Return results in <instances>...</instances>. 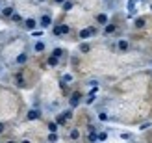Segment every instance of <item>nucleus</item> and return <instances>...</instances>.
Returning <instances> with one entry per match:
<instances>
[{
  "mask_svg": "<svg viewBox=\"0 0 152 143\" xmlns=\"http://www.w3.org/2000/svg\"><path fill=\"white\" fill-rule=\"evenodd\" d=\"M98 34V28L96 26H89V28H82L80 32H78V39H82V41H87V39H91L93 35H96Z\"/></svg>",
  "mask_w": 152,
  "mask_h": 143,
  "instance_id": "1",
  "label": "nucleus"
},
{
  "mask_svg": "<svg viewBox=\"0 0 152 143\" xmlns=\"http://www.w3.org/2000/svg\"><path fill=\"white\" fill-rule=\"evenodd\" d=\"M71 34V26L69 24H54L52 26V35L54 37H61V35H69Z\"/></svg>",
  "mask_w": 152,
  "mask_h": 143,
  "instance_id": "2",
  "label": "nucleus"
},
{
  "mask_svg": "<svg viewBox=\"0 0 152 143\" xmlns=\"http://www.w3.org/2000/svg\"><path fill=\"white\" fill-rule=\"evenodd\" d=\"M37 26H41L43 30L50 28V26H52V15H50L48 11L41 13V15H39V19H37Z\"/></svg>",
  "mask_w": 152,
  "mask_h": 143,
  "instance_id": "3",
  "label": "nucleus"
},
{
  "mask_svg": "<svg viewBox=\"0 0 152 143\" xmlns=\"http://www.w3.org/2000/svg\"><path fill=\"white\" fill-rule=\"evenodd\" d=\"M82 99H83V97H82V93H80V91H72V93H71V97H69V108H71V110L78 108L80 104H82Z\"/></svg>",
  "mask_w": 152,
  "mask_h": 143,
  "instance_id": "4",
  "label": "nucleus"
},
{
  "mask_svg": "<svg viewBox=\"0 0 152 143\" xmlns=\"http://www.w3.org/2000/svg\"><path fill=\"white\" fill-rule=\"evenodd\" d=\"M41 117H43V111L39 108H30L26 111V121H39Z\"/></svg>",
  "mask_w": 152,
  "mask_h": 143,
  "instance_id": "5",
  "label": "nucleus"
},
{
  "mask_svg": "<svg viewBox=\"0 0 152 143\" xmlns=\"http://www.w3.org/2000/svg\"><path fill=\"white\" fill-rule=\"evenodd\" d=\"M22 28H24L26 32H34V30H37V19L35 17H26L24 21H22Z\"/></svg>",
  "mask_w": 152,
  "mask_h": 143,
  "instance_id": "6",
  "label": "nucleus"
},
{
  "mask_svg": "<svg viewBox=\"0 0 152 143\" xmlns=\"http://www.w3.org/2000/svg\"><path fill=\"white\" fill-rule=\"evenodd\" d=\"M13 84H15V87H19V89L26 87V78H24V74H22V71H17V73H15Z\"/></svg>",
  "mask_w": 152,
  "mask_h": 143,
  "instance_id": "7",
  "label": "nucleus"
},
{
  "mask_svg": "<svg viewBox=\"0 0 152 143\" xmlns=\"http://www.w3.org/2000/svg\"><path fill=\"white\" fill-rule=\"evenodd\" d=\"M28 59H30V54L26 50H20L17 56H15V65H19V67H22V65H26L28 63Z\"/></svg>",
  "mask_w": 152,
  "mask_h": 143,
  "instance_id": "8",
  "label": "nucleus"
},
{
  "mask_svg": "<svg viewBox=\"0 0 152 143\" xmlns=\"http://www.w3.org/2000/svg\"><path fill=\"white\" fill-rule=\"evenodd\" d=\"M15 11H17V10H15V6H4L2 10H0V17H2L4 21H10L11 15H13Z\"/></svg>",
  "mask_w": 152,
  "mask_h": 143,
  "instance_id": "9",
  "label": "nucleus"
},
{
  "mask_svg": "<svg viewBox=\"0 0 152 143\" xmlns=\"http://www.w3.org/2000/svg\"><path fill=\"white\" fill-rule=\"evenodd\" d=\"M95 22L98 26H106L110 22V15L108 13H104V11H100V13H96L95 15Z\"/></svg>",
  "mask_w": 152,
  "mask_h": 143,
  "instance_id": "10",
  "label": "nucleus"
},
{
  "mask_svg": "<svg viewBox=\"0 0 152 143\" xmlns=\"http://www.w3.org/2000/svg\"><path fill=\"white\" fill-rule=\"evenodd\" d=\"M32 50L35 52V54H43V52L47 50V43H45V41H41V39H37V41L32 45Z\"/></svg>",
  "mask_w": 152,
  "mask_h": 143,
  "instance_id": "11",
  "label": "nucleus"
},
{
  "mask_svg": "<svg viewBox=\"0 0 152 143\" xmlns=\"http://www.w3.org/2000/svg\"><path fill=\"white\" fill-rule=\"evenodd\" d=\"M117 50L119 52H128V50H130V41L124 39V37H123V39H119L117 41Z\"/></svg>",
  "mask_w": 152,
  "mask_h": 143,
  "instance_id": "12",
  "label": "nucleus"
},
{
  "mask_svg": "<svg viewBox=\"0 0 152 143\" xmlns=\"http://www.w3.org/2000/svg\"><path fill=\"white\" fill-rule=\"evenodd\" d=\"M117 32V24H113V22H108V24L104 26V35H111Z\"/></svg>",
  "mask_w": 152,
  "mask_h": 143,
  "instance_id": "13",
  "label": "nucleus"
},
{
  "mask_svg": "<svg viewBox=\"0 0 152 143\" xmlns=\"http://www.w3.org/2000/svg\"><path fill=\"white\" fill-rule=\"evenodd\" d=\"M59 62H61V59L56 58V56H52V54H48V58H47V65H48V67H58Z\"/></svg>",
  "mask_w": 152,
  "mask_h": 143,
  "instance_id": "14",
  "label": "nucleus"
},
{
  "mask_svg": "<svg viewBox=\"0 0 152 143\" xmlns=\"http://www.w3.org/2000/svg\"><path fill=\"white\" fill-rule=\"evenodd\" d=\"M78 50L82 52V54H87V52H91V45H89L87 41H82V43L78 45Z\"/></svg>",
  "mask_w": 152,
  "mask_h": 143,
  "instance_id": "15",
  "label": "nucleus"
},
{
  "mask_svg": "<svg viewBox=\"0 0 152 143\" xmlns=\"http://www.w3.org/2000/svg\"><path fill=\"white\" fill-rule=\"evenodd\" d=\"M145 24H147V19L145 17H135V21H134V26L135 28H145Z\"/></svg>",
  "mask_w": 152,
  "mask_h": 143,
  "instance_id": "16",
  "label": "nucleus"
},
{
  "mask_svg": "<svg viewBox=\"0 0 152 143\" xmlns=\"http://www.w3.org/2000/svg\"><path fill=\"white\" fill-rule=\"evenodd\" d=\"M65 54H67V52H65L61 47H56V48H52V56H56V58H59V59H61Z\"/></svg>",
  "mask_w": 152,
  "mask_h": 143,
  "instance_id": "17",
  "label": "nucleus"
},
{
  "mask_svg": "<svg viewBox=\"0 0 152 143\" xmlns=\"http://www.w3.org/2000/svg\"><path fill=\"white\" fill-rule=\"evenodd\" d=\"M10 21H11V22H15V24H20V22L24 21V17H22L19 11H15V13L11 15V19H10Z\"/></svg>",
  "mask_w": 152,
  "mask_h": 143,
  "instance_id": "18",
  "label": "nucleus"
},
{
  "mask_svg": "<svg viewBox=\"0 0 152 143\" xmlns=\"http://www.w3.org/2000/svg\"><path fill=\"white\" fill-rule=\"evenodd\" d=\"M72 7H74V0H65V2L61 4L63 11H72Z\"/></svg>",
  "mask_w": 152,
  "mask_h": 143,
  "instance_id": "19",
  "label": "nucleus"
},
{
  "mask_svg": "<svg viewBox=\"0 0 152 143\" xmlns=\"http://www.w3.org/2000/svg\"><path fill=\"white\" fill-rule=\"evenodd\" d=\"M47 141H48V143H58V141H59L58 132H50L48 136H47Z\"/></svg>",
  "mask_w": 152,
  "mask_h": 143,
  "instance_id": "20",
  "label": "nucleus"
},
{
  "mask_svg": "<svg viewBox=\"0 0 152 143\" xmlns=\"http://www.w3.org/2000/svg\"><path fill=\"white\" fill-rule=\"evenodd\" d=\"M61 115L65 117V121H71V119L74 117V110H71V108H69V110H63Z\"/></svg>",
  "mask_w": 152,
  "mask_h": 143,
  "instance_id": "21",
  "label": "nucleus"
},
{
  "mask_svg": "<svg viewBox=\"0 0 152 143\" xmlns=\"http://www.w3.org/2000/svg\"><path fill=\"white\" fill-rule=\"evenodd\" d=\"M96 119H98V121H102V123H106V121H110V115L106 114V111H98V114H96Z\"/></svg>",
  "mask_w": 152,
  "mask_h": 143,
  "instance_id": "22",
  "label": "nucleus"
},
{
  "mask_svg": "<svg viewBox=\"0 0 152 143\" xmlns=\"http://www.w3.org/2000/svg\"><path fill=\"white\" fill-rule=\"evenodd\" d=\"M69 138L74 139V141H76V139H80V130H78V128H72V130L69 132Z\"/></svg>",
  "mask_w": 152,
  "mask_h": 143,
  "instance_id": "23",
  "label": "nucleus"
},
{
  "mask_svg": "<svg viewBox=\"0 0 152 143\" xmlns=\"http://www.w3.org/2000/svg\"><path fill=\"white\" fill-rule=\"evenodd\" d=\"M47 128H48V132H58L59 126H58V123H56V121H50V123L47 125Z\"/></svg>",
  "mask_w": 152,
  "mask_h": 143,
  "instance_id": "24",
  "label": "nucleus"
},
{
  "mask_svg": "<svg viewBox=\"0 0 152 143\" xmlns=\"http://www.w3.org/2000/svg\"><path fill=\"white\" fill-rule=\"evenodd\" d=\"M56 123H58V126H65V125H67L65 117H63L61 114H58V115H56Z\"/></svg>",
  "mask_w": 152,
  "mask_h": 143,
  "instance_id": "25",
  "label": "nucleus"
},
{
  "mask_svg": "<svg viewBox=\"0 0 152 143\" xmlns=\"http://www.w3.org/2000/svg\"><path fill=\"white\" fill-rule=\"evenodd\" d=\"M95 100H96V95H87L86 99H83V102H86L87 106H91V104H93Z\"/></svg>",
  "mask_w": 152,
  "mask_h": 143,
  "instance_id": "26",
  "label": "nucleus"
},
{
  "mask_svg": "<svg viewBox=\"0 0 152 143\" xmlns=\"http://www.w3.org/2000/svg\"><path fill=\"white\" fill-rule=\"evenodd\" d=\"M108 139V132H96V141H106Z\"/></svg>",
  "mask_w": 152,
  "mask_h": 143,
  "instance_id": "27",
  "label": "nucleus"
},
{
  "mask_svg": "<svg viewBox=\"0 0 152 143\" xmlns=\"http://www.w3.org/2000/svg\"><path fill=\"white\" fill-rule=\"evenodd\" d=\"M74 76L72 74H63V78H61V84H67V82H72Z\"/></svg>",
  "mask_w": 152,
  "mask_h": 143,
  "instance_id": "28",
  "label": "nucleus"
},
{
  "mask_svg": "<svg viewBox=\"0 0 152 143\" xmlns=\"http://www.w3.org/2000/svg\"><path fill=\"white\" fill-rule=\"evenodd\" d=\"M87 139H89L91 143H96V132H89V136H87Z\"/></svg>",
  "mask_w": 152,
  "mask_h": 143,
  "instance_id": "29",
  "label": "nucleus"
},
{
  "mask_svg": "<svg viewBox=\"0 0 152 143\" xmlns=\"http://www.w3.org/2000/svg\"><path fill=\"white\" fill-rule=\"evenodd\" d=\"M30 34H32L34 37H41V35H43V32H41V30H34V32H30Z\"/></svg>",
  "mask_w": 152,
  "mask_h": 143,
  "instance_id": "30",
  "label": "nucleus"
},
{
  "mask_svg": "<svg viewBox=\"0 0 152 143\" xmlns=\"http://www.w3.org/2000/svg\"><path fill=\"white\" fill-rule=\"evenodd\" d=\"M150 125H152V123H143V125L139 126V130H147V128H150Z\"/></svg>",
  "mask_w": 152,
  "mask_h": 143,
  "instance_id": "31",
  "label": "nucleus"
},
{
  "mask_svg": "<svg viewBox=\"0 0 152 143\" xmlns=\"http://www.w3.org/2000/svg\"><path fill=\"white\" fill-rule=\"evenodd\" d=\"M121 138H123V139H130V134H128V132H123V134H121Z\"/></svg>",
  "mask_w": 152,
  "mask_h": 143,
  "instance_id": "32",
  "label": "nucleus"
},
{
  "mask_svg": "<svg viewBox=\"0 0 152 143\" xmlns=\"http://www.w3.org/2000/svg\"><path fill=\"white\" fill-rule=\"evenodd\" d=\"M52 2H54V4H58V6H61V4L65 2V0H52Z\"/></svg>",
  "mask_w": 152,
  "mask_h": 143,
  "instance_id": "33",
  "label": "nucleus"
},
{
  "mask_svg": "<svg viewBox=\"0 0 152 143\" xmlns=\"http://www.w3.org/2000/svg\"><path fill=\"white\" fill-rule=\"evenodd\" d=\"M4 130H6V125H4V123H0V134H2Z\"/></svg>",
  "mask_w": 152,
  "mask_h": 143,
  "instance_id": "34",
  "label": "nucleus"
},
{
  "mask_svg": "<svg viewBox=\"0 0 152 143\" xmlns=\"http://www.w3.org/2000/svg\"><path fill=\"white\" fill-rule=\"evenodd\" d=\"M4 143H19V141H15V139H7V141H4Z\"/></svg>",
  "mask_w": 152,
  "mask_h": 143,
  "instance_id": "35",
  "label": "nucleus"
},
{
  "mask_svg": "<svg viewBox=\"0 0 152 143\" xmlns=\"http://www.w3.org/2000/svg\"><path fill=\"white\" fill-rule=\"evenodd\" d=\"M35 2H39V4H45V2H48V0H35Z\"/></svg>",
  "mask_w": 152,
  "mask_h": 143,
  "instance_id": "36",
  "label": "nucleus"
},
{
  "mask_svg": "<svg viewBox=\"0 0 152 143\" xmlns=\"http://www.w3.org/2000/svg\"><path fill=\"white\" fill-rule=\"evenodd\" d=\"M19 143H32L30 139H22V141H19Z\"/></svg>",
  "mask_w": 152,
  "mask_h": 143,
  "instance_id": "37",
  "label": "nucleus"
},
{
  "mask_svg": "<svg viewBox=\"0 0 152 143\" xmlns=\"http://www.w3.org/2000/svg\"><path fill=\"white\" fill-rule=\"evenodd\" d=\"M2 7H4V6H2V0H0V10H2Z\"/></svg>",
  "mask_w": 152,
  "mask_h": 143,
  "instance_id": "38",
  "label": "nucleus"
},
{
  "mask_svg": "<svg viewBox=\"0 0 152 143\" xmlns=\"http://www.w3.org/2000/svg\"><path fill=\"white\" fill-rule=\"evenodd\" d=\"M102 2H111V0H102Z\"/></svg>",
  "mask_w": 152,
  "mask_h": 143,
  "instance_id": "39",
  "label": "nucleus"
},
{
  "mask_svg": "<svg viewBox=\"0 0 152 143\" xmlns=\"http://www.w3.org/2000/svg\"><path fill=\"white\" fill-rule=\"evenodd\" d=\"M150 11H152V4H150Z\"/></svg>",
  "mask_w": 152,
  "mask_h": 143,
  "instance_id": "40",
  "label": "nucleus"
}]
</instances>
